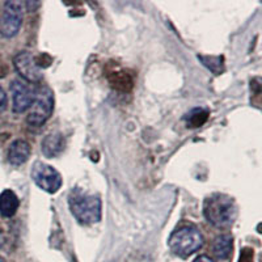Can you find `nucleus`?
Segmentation results:
<instances>
[{
	"instance_id": "nucleus-1",
	"label": "nucleus",
	"mask_w": 262,
	"mask_h": 262,
	"mask_svg": "<svg viewBox=\"0 0 262 262\" xmlns=\"http://www.w3.org/2000/svg\"><path fill=\"white\" fill-rule=\"evenodd\" d=\"M206 221L216 228H229L237 217V206L233 198L226 194H212L203 202Z\"/></svg>"
},
{
	"instance_id": "nucleus-2",
	"label": "nucleus",
	"mask_w": 262,
	"mask_h": 262,
	"mask_svg": "<svg viewBox=\"0 0 262 262\" xmlns=\"http://www.w3.org/2000/svg\"><path fill=\"white\" fill-rule=\"evenodd\" d=\"M69 205L71 214L79 223L88 226L101 221L102 203L98 196L75 190L70 194Z\"/></svg>"
},
{
	"instance_id": "nucleus-3",
	"label": "nucleus",
	"mask_w": 262,
	"mask_h": 262,
	"mask_svg": "<svg viewBox=\"0 0 262 262\" xmlns=\"http://www.w3.org/2000/svg\"><path fill=\"white\" fill-rule=\"evenodd\" d=\"M205 244L202 232L193 224L182 226L168 238V247L176 256L186 258L201 249Z\"/></svg>"
},
{
	"instance_id": "nucleus-4",
	"label": "nucleus",
	"mask_w": 262,
	"mask_h": 262,
	"mask_svg": "<svg viewBox=\"0 0 262 262\" xmlns=\"http://www.w3.org/2000/svg\"><path fill=\"white\" fill-rule=\"evenodd\" d=\"M54 112V93L46 85L37 88L36 97L28 111L27 122L33 127H41L50 119Z\"/></svg>"
},
{
	"instance_id": "nucleus-5",
	"label": "nucleus",
	"mask_w": 262,
	"mask_h": 262,
	"mask_svg": "<svg viewBox=\"0 0 262 262\" xmlns=\"http://www.w3.org/2000/svg\"><path fill=\"white\" fill-rule=\"evenodd\" d=\"M25 4L20 0H9L4 3L3 15L0 16V36L12 38L20 32L24 18Z\"/></svg>"
},
{
	"instance_id": "nucleus-6",
	"label": "nucleus",
	"mask_w": 262,
	"mask_h": 262,
	"mask_svg": "<svg viewBox=\"0 0 262 262\" xmlns=\"http://www.w3.org/2000/svg\"><path fill=\"white\" fill-rule=\"evenodd\" d=\"M30 177L41 190L49 194L57 193L63 184L60 173L54 167L42 161H36L33 164Z\"/></svg>"
},
{
	"instance_id": "nucleus-7",
	"label": "nucleus",
	"mask_w": 262,
	"mask_h": 262,
	"mask_svg": "<svg viewBox=\"0 0 262 262\" xmlns=\"http://www.w3.org/2000/svg\"><path fill=\"white\" fill-rule=\"evenodd\" d=\"M37 88L27 83L23 79H15L11 83V95H12V109L15 113H25L32 106L36 97Z\"/></svg>"
},
{
	"instance_id": "nucleus-8",
	"label": "nucleus",
	"mask_w": 262,
	"mask_h": 262,
	"mask_svg": "<svg viewBox=\"0 0 262 262\" xmlns=\"http://www.w3.org/2000/svg\"><path fill=\"white\" fill-rule=\"evenodd\" d=\"M13 66L20 78L29 84L39 83L43 78L42 70L36 62V57L29 51H20L13 58Z\"/></svg>"
},
{
	"instance_id": "nucleus-9",
	"label": "nucleus",
	"mask_w": 262,
	"mask_h": 262,
	"mask_svg": "<svg viewBox=\"0 0 262 262\" xmlns=\"http://www.w3.org/2000/svg\"><path fill=\"white\" fill-rule=\"evenodd\" d=\"M66 147V140L60 133H51L43 138L41 143L42 154L49 159L57 158L63 152Z\"/></svg>"
},
{
	"instance_id": "nucleus-10",
	"label": "nucleus",
	"mask_w": 262,
	"mask_h": 262,
	"mask_svg": "<svg viewBox=\"0 0 262 262\" xmlns=\"http://www.w3.org/2000/svg\"><path fill=\"white\" fill-rule=\"evenodd\" d=\"M30 144L24 139H17L11 143L8 148V161L12 165H23L27 163L30 158Z\"/></svg>"
},
{
	"instance_id": "nucleus-11",
	"label": "nucleus",
	"mask_w": 262,
	"mask_h": 262,
	"mask_svg": "<svg viewBox=\"0 0 262 262\" xmlns=\"http://www.w3.org/2000/svg\"><path fill=\"white\" fill-rule=\"evenodd\" d=\"M20 201L15 191L6 189L0 194V215L3 217H12L17 212Z\"/></svg>"
},
{
	"instance_id": "nucleus-12",
	"label": "nucleus",
	"mask_w": 262,
	"mask_h": 262,
	"mask_svg": "<svg viewBox=\"0 0 262 262\" xmlns=\"http://www.w3.org/2000/svg\"><path fill=\"white\" fill-rule=\"evenodd\" d=\"M233 250V238L231 235H219L212 243V253L217 259H228Z\"/></svg>"
},
{
	"instance_id": "nucleus-13",
	"label": "nucleus",
	"mask_w": 262,
	"mask_h": 262,
	"mask_svg": "<svg viewBox=\"0 0 262 262\" xmlns=\"http://www.w3.org/2000/svg\"><path fill=\"white\" fill-rule=\"evenodd\" d=\"M209 111H206L203 107H195L193 111L189 112L185 117L186 119V125L188 127L195 128V127H201L203 123H206V121L209 119Z\"/></svg>"
},
{
	"instance_id": "nucleus-14",
	"label": "nucleus",
	"mask_w": 262,
	"mask_h": 262,
	"mask_svg": "<svg viewBox=\"0 0 262 262\" xmlns=\"http://www.w3.org/2000/svg\"><path fill=\"white\" fill-rule=\"evenodd\" d=\"M202 62H211V64H207L206 67L211 70L214 74L219 75L223 71V57H198Z\"/></svg>"
},
{
	"instance_id": "nucleus-15",
	"label": "nucleus",
	"mask_w": 262,
	"mask_h": 262,
	"mask_svg": "<svg viewBox=\"0 0 262 262\" xmlns=\"http://www.w3.org/2000/svg\"><path fill=\"white\" fill-rule=\"evenodd\" d=\"M7 105H8V97H7L6 91L0 86V113L6 111Z\"/></svg>"
},
{
	"instance_id": "nucleus-16",
	"label": "nucleus",
	"mask_w": 262,
	"mask_h": 262,
	"mask_svg": "<svg viewBox=\"0 0 262 262\" xmlns=\"http://www.w3.org/2000/svg\"><path fill=\"white\" fill-rule=\"evenodd\" d=\"M25 11H28V12H34V11H37V8H39V6H41V3L39 2H25Z\"/></svg>"
},
{
	"instance_id": "nucleus-17",
	"label": "nucleus",
	"mask_w": 262,
	"mask_h": 262,
	"mask_svg": "<svg viewBox=\"0 0 262 262\" xmlns=\"http://www.w3.org/2000/svg\"><path fill=\"white\" fill-rule=\"evenodd\" d=\"M252 257H253V252L249 249H245L243 256H240V262H250Z\"/></svg>"
},
{
	"instance_id": "nucleus-18",
	"label": "nucleus",
	"mask_w": 262,
	"mask_h": 262,
	"mask_svg": "<svg viewBox=\"0 0 262 262\" xmlns=\"http://www.w3.org/2000/svg\"><path fill=\"white\" fill-rule=\"evenodd\" d=\"M193 262H215V259L209 256H206V254H201V256L195 257Z\"/></svg>"
},
{
	"instance_id": "nucleus-19",
	"label": "nucleus",
	"mask_w": 262,
	"mask_h": 262,
	"mask_svg": "<svg viewBox=\"0 0 262 262\" xmlns=\"http://www.w3.org/2000/svg\"><path fill=\"white\" fill-rule=\"evenodd\" d=\"M4 242H6V237H4L3 231H2V228H0V248L3 247V245H4Z\"/></svg>"
},
{
	"instance_id": "nucleus-20",
	"label": "nucleus",
	"mask_w": 262,
	"mask_h": 262,
	"mask_svg": "<svg viewBox=\"0 0 262 262\" xmlns=\"http://www.w3.org/2000/svg\"><path fill=\"white\" fill-rule=\"evenodd\" d=\"M0 262H7V261L4 258H2V257H0Z\"/></svg>"
}]
</instances>
